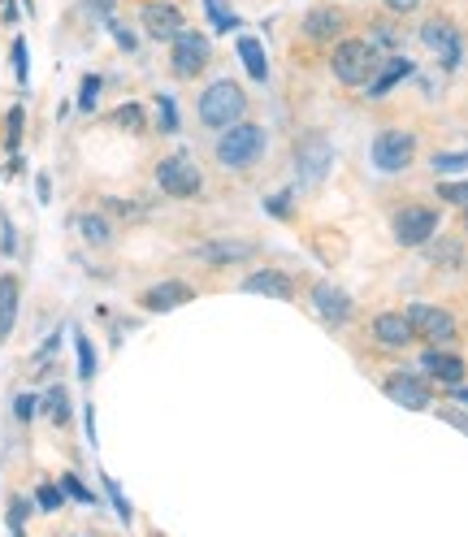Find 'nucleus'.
<instances>
[{
	"instance_id": "1",
	"label": "nucleus",
	"mask_w": 468,
	"mask_h": 537,
	"mask_svg": "<svg viewBox=\"0 0 468 537\" xmlns=\"http://www.w3.org/2000/svg\"><path fill=\"white\" fill-rule=\"evenodd\" d=\"M265 130L260 126H252V122H234V126H226L217 135V165L221 169H234V174H243V169H252L260 156H265Z\"/></svg>"
},
{
	"instance_id": "2",
	"label": "nucleus",
	"mask_w": 468,
	"mask_h": 537,
	"mask_svg": "<svg viewBox=\"0 0 468 537\" xmlns=\"http://www.w3.org/2000/svg\"><path fill=\"white\" fill-rule=\"evenodd\" d=\"M247 113V91L234 78H217L213 87L200 96V122L208 130H226Z\"/></svg>"
},
{
	"instance_id": "3",
	"label": "nucleus",
	"mask_w": 468,
	"mask_h": 537,
	"mask_svg": "<svg viewBox=\"0 0 468 537\" xmlns=\"http://www.w3.org/2000/svg\"><path fill=\"white\" fill-rule=\"evenodd\" d=\"M330 70L338 83L347 87H364L377 70V48L369 39H338L334 44V57H330Z\"/></svg>"
},
{
	"instance_id": "4",
	"label": "nucleus",
	"mask_w": 468,
	"mask_h": 537,
	"mask_svg": "<svg viewBox=\"0 0 468 537\" xmlns=\"http://www.w3.org/2000/svg\"><path fill=\"white\" fill-rule=\"evenodd\" d=\"M156 187H161L169 200H195V195L204 191V174L195 169L191 156H165L161 165H156Z\"/></svg>"
},
{
	"instance_id": "5",
	"label": "nucleus",
	"mask_w": 468,
	"mask_h": 537,
	"mask_svg": "<svg viewBox=\"0 0 468 537\" xmlns=\"http://www.w3.org/2000/svg\"><path fill=\"white\" fill-rule=\"evenodd\" d=\"M169 70H174L178 78H195V74H204L208 70V61H213V44H208V35H200V31H182L169 39Z\"/></svg>"
},
{
	"instance_id": "6",
	"label": "nucleus",
	"mask_w": 468,
	"mask_h": 537,
	"mask_svg": "<svg viewBox=\"0 0 468 537\" xmlns=\"http://www.w3.org/2000/svg\"><path fill=\"white\" fill-rule=\"evenodd\" d=\"M373 169L377 174H403L416 156V135L412 130H382L373 139Z\"/></svg>"
},
{
	"instance_id": "7",
	"label": "nucleus",
	"mask_w": 468,
	"mask_h": 537,
	"mask_svg": "<svg viewBox=\"0 0 468 537\" xmlns=\"http://www.w3.org/2000/svg\"><path fill=\"white\" fill-rule=\"evenodd\" d=\"M438 234V208L408 204L395 213V243L399 247H425Z\"/></svg>"
},
{
	"instance_id": "8",
	"label": "nucleus",
	"mask_w": 468,
	"mask_h": 537,
	"mask_svg": "<svg viewBox=\"0 0 468 537\" xmlns=\"http://www.w3.org/2000/svg\"><path fill=\"white\" fill-rule=\"evenodd\" d=\"M256 256H260V243H252V239H213V243L191 247V260H200L208 269L243 265V260H256Z\"/></svg>"
},
{
	"instance_id": "9",
	"label": "nucleus",
	"mask_w": 468,
	"mask_h": 537,
	"mask_svg": "<svg viewBox=\"0 0 468 537\" xmlns=\"http://www.w3.org/2000/svg\"><path fill=\"white\" fill-rule=\"evenodd\" d=\"M330 161H334V148L321 135H308V139L295 143V174L304 178V182H325V174H330Z\"/></svg>"
},
{
	"instance_id": "10",
	"label": "nucleus",
	"mask_w": 468,
	"mask_h": 537,
	"mask_svg": "<svg viewBox=\"0 0 468 537\" xmlns=\"http://www.w3.org/2000/svg\"><path fill=\"white\" fill-rule=\"evenodd\" d=\"M421 44L434 52V57L442 61V65H460V57H464V44H460V31L447 22V18H429L425 26H421Z\"/></svg>"
},
{
	"instance_id": "11",
	"label": "nucleus",
	"mask_w": 468,
	"mask_h": 537,
	"mask_svg": "<svg viewBox=\"0 0 468 537\" xmlns=\"http://www.w3.org/2000/svg\"><path fill=\"white\" fill-rule=\"evenodd\" d=\"M403 317L412 321V330L429 338V343H451L455 338V317L451 312H442V308H429V304H412Z\"/></svg>"
},
{
	"instance_id": "12",
	"label": "nucleus",
	"mask_w": 468,
	"mask_h": 537,
	"mask_svg": "<svg viewBox=\"0 0 468 537\" xmlns=\"http://www.w3.org/2000/svg\"><path fill=\"white\" fill-rule=\"evenodd\" d=\"M382 390H386V399H390V403H399V408H408V412H425L429 403H434V395H429V386L421 382V377H412V373H395V377H386Z\"/></svg>"
},
{
	"instance_id": "13",
	"label": "nucleus",
	"mask_w": 468,
	"mask_h": 537,
	"mask_svg": "<svg viewBox=\"0 0 468 537\" xmlns=\"http://www.w3.org/2000/svg\"><path fill=\"white\" fill-rule=\"evenodd\" d=\"M343 9H334V5H312L304 13V22H299V31H304L308 39H317V44H334L338 35H343Z\"/></svg>"
},
{
	"instance_id": "14",
	"label": "nucleus",
	"mask_w": 468,
	"mask_h": 537,
	"mask_svg": "<svg viewBox=\"0 0 468 537\" xmlns=\"http://www.w3.org/2000/svg\"><path fill=\"white\" fill-rule=\"evenodd\" d=\"M139 22L152 39H174L182 31V13L169 5V0H148V5H139Z\"/></svg>"
},
{
	"instance_id": "15",
	"label": "nucleus",
	"mask_w": 468,
	"mask_h": 537,
	"mask_svg": "<svg viewBox=\"0 0 468 537\" xmlns=\"http://www.w3.org/2000/svg\"><path fill=\"white\" fill-rule=\"evenodd\" d=\"M191 299H195V291H191L187 282L169 278V282L148 286V291L139 295V304H143V312H174V308H182V304H191Z\"/></svg>"
},
{
	"instance_id": "16",
	"label": "nucleus",
	"mask_w": 468,
	"mask_h": 537,
	"mask_svg": "<svg viewBox=\"0 0 468 537\" xmlns=\"http://www.w3.org/2000/svg\"><path fill=\"white\" fill-rule=\"evenodd\" d=\"M312 308H317V317L330 321V325H347L351 321V299H347V291H338L334 282L312 286Z\"/></svg>"
},
{
	"instance_id": "17",
	"label": "nucleus",
	"mask_w": 468,
	"mask_h": 537,
	"mask_svg": "<svg viewBox=\"0 0 468 537\" xmlns=\"http://www.w3.org/2000/svg\"><path fill=\"white\" fill-rule=\"evenodd\" d=\"M243 291L247 295H265V299H282V304H291L295 299V282L286 278L282 269H256L243 278Z\"/></svg>"
},
{
	"instance_id": "18",
	"label": "nucleus",
	"mask_w": 468,
	"mask_h": 537,
	"mask_svg": "<svg viewBox=\"0 0 468 537\" xmlns=\"http://www.w3.org/2000/svg\"><path fill=\"white\" fill-rule=\"evenodd\" d=\"M373 338L382 347H395L399 351V347L412 343L416 330H412V321L403 317V312H377V317H373Z\"/></svg>"
},
{
	"instance_id": "19",
	"label": "nucleus",
	"mask_w": 468,
	"mask_h": 537,
	"mask_svg": "<svg viewBox=\"0 0 468 537\" xmlns=\"http://www.w3.org/2000/svg\"><path fill=\"white\" fill-rule=\"evenodd\" d=\"M421 369L429 377H438V382H447V386H460L464 382V360L460 356H447V351H425L421 356Z\"/></svg>"
},
{
	"instance_id": "20",
	"label": "nucleus",
	"mask_w": 468,
	"mask_h": 537,
	"mask_svg": "<svg viewBox=\"0 0 468 537\" xmlns=\"http://www.w3.org/2000/svg\"><path fill=\"white\" fill-rule=\"evenodd\" d=\"M18 295H22L18 278L5 273V278H0V343L13 334V321H18Z\"/></svg>"
},
{
	"instance_id": "21",
	"label": "nucleus",
	"mask_w": 468,
	"mask_h": 537,
	"mask_svg": "<svg viewBox=\"0 0 468 537\" xmlns=\"http://www.w3.org/2000/svg\"><path fill=\"white\" fill-rule=\"evenodd\" d=\"M74 226H78V234H83V243H91V247H109L113 243V221L100 217V213H78Z\"/></svg>"
},
{
	"instance_id": "22",
	"label": "nucleus",
	"mask_w": 468,
	"mask_h": 537,
	"mask_svg": "<svg viewBox=\"0 0 468 537\" xmlns=\"http://www.w3.org/2000/svg\"><path fill=\"white\" fill-rule=\"evenodd\" d=\"M239 57L247 65V74H252V83H265V78H269V61H265V44H260L256 35L239 39Z\"/></svg>"
},
{
	"instance_id": "23",
	"label": "nucleus",
	"mask_w": 468,
	"mask_h": 537,
	"mask_svg": "<svg viewBox=\"0 0 468 537\" xmlns=\"http://www.w3.org/2000/svg\"><path fill=\"white\" fill-rule=\"evenodd\" d=\"M429 243H434V239H429ZM429 260H434L438 269H464L468 265L464 243H455V239H438L434 247H429Z\"/></svg>"
},
{
	"instance_id": "24",
	"label": "nucleus",
	"mask_w": 468,
	"mask_h": 537,
	"mask_svg": "<svg viewBox=\"0 0 468 537\" xmlns=\"http://www.w3.org/2000/svg\"><path fill=\"white\" fill-rule=\"evenodd\" d=\"M39 408H44V416L52 425H70V390L65 386H52L44 399H39Z\"/></svg>"
},
{
	"instance_id": "25",
	"label": "nucleus",
	"mask_w": 468,
	"mask_h": 537,
	"mask_svg": "<svg viewBox=\"0 0 468 537\" xmlns=\"http://www.w3.org/2000/svg\"><path fill=\"white\" fill-rule=\"evenodd\" d=\"M408 74H412V65L395 57V61H390V65H386V74H382V78H373V83H369V96H373V100H382V96H386V91H390V87H395V83H399V78H408Z\"/></svg>"
},
{
	"instance_id": "26",
	"label": "nucleus",
	"mask_w": 468,
	"mask_h": 537,
	"mask_svg": "<svg viewBox=\"0 0 468 537\" xmlns=\"http://www.w3.org/2000/svg\"><path fill=\"white\" fill-rule=\"evenodd\" d=\"M113 126L130 130V135H139V130H148V113L139 109V104H122V109H113Z\"/></svg>"
},
{
	"instance_id": "27",
	"label": "nucleus",
	"mask_w": 468,
	"mask_h": 537,
	"mask_svg": "<svg viewBox=\"0 0 468 537\" xmlns=\"http://www.w3.org/2000/svg\"><path fill=\"white\" fill-rule=\"evenodd\" d=\"M204 13H208V22H213L217 31H234V26H239V13H234L226 0H204Z\"/></svg>"
},
{
	"instance_id": "28",
	"label": "nucleus",
	"mask_w": 468,
	"mask_h": 537,
	"mask_svg": "<svg viewBox=\"0 0 468 537\" xmlns=\"http://www.w3.org/2000/svg\"><path fill=\"white\" fill-rule=\"evenodd\" d=\"M31 512H35V503L22 499V494H13L9 499V533H22L26 520H31Z\"/></svg>"
},
{
	"instance_id": "29",
	"label": "nucleus",
	"mask_w": 468,
	"mask_h": 537,
	"mask_svg": "<svg viewBox=\"0 0 468 537\" xmlns=\"http://www.w3.org/2000/svg\"><path fill=\"white\" fill-rule=\"evenodd\" d=\"M61 507H65V490L61 486H39L35 490V512H61Z\"/></svg>"
},
{
	"instance_id": "30",
	"label": "nucleus",
	"mask_w": 468,
	"mask_h": 537,
	"mask_svg": "<svg viewBox=\"0 0 468 537\" xmlns=\"http://www.w3.org/2000/svg\"><path fill=\"white\" fill-rule=\"evenodd\" d=\"M74 347H78V377H87V382H91V377H96V351H91V343L83 334L74 338Z\"/></svg>"
},
{
	"instance_id": "31",
	"label": "nucleus",
	"mask_w": 468,
	"mask_h": 537,
	"mask_svg": "<svg viewBox=\"0 0 468 537\" xmlns=\"http://www.w3.org/2000/svg\"><path fill=\"white\" fill-rule=\"evenodd\" d=\"M429 165H434L438 174H460V169H468V152H438Z\"/></svg>"
},
{
	"instance_id": "32",
	"label": "nucleus",
	"mask_w": 468,
	"mask_h": 537,
	"mask_svg": "<svg viewBox=\"0 0 468 537\" xmlns=\"http://www.w3.org/2000/svg\"><path fill=\"white\" fill-rule=\"evenodd\" d=\"M104 208H109V213H117V217H143V213H148L143 204L122 200V195H104Z\"/></svg>"
},
{
	"instance_id": "33",
	"label": "nucleus",
	"mask_w": 468,
	"mask_h": 537,
	"mask_svg": "<svg viewBox=\"0 0 468 537\" xmlns=\"http://www.w3.org/2000/svg\"><path fill=\"white\" fill-rule=\"evenodd\" d=\"M156 122H161L165 135H174V130H178V109H174V100H169V96L156 100Z\"/></svg>"
},
{
	"instance_id": "34",
	"label": "nucleus",
	"mask_w": 468,
	"mask_h": 537,
	"mask_svg": "<svg viewBox=\"0 0 468 537\" xmlns=\"http://www.w3.org/2000/svg\"><path fill=\"white\" fill-rule=\"evenodd\" d=\"M61 490H65V494H74V499H78V503L96 507V494H91V490L83 486V481H78V477H70V473H65V477H61Z\"/></svg>"
},
{
	"instance_id": "35",
	"label": "nucleus",
	"mask_w": 468,
	"mask_h": 537,
	"mask_svg": "<svg viewBox=\"0 0 468 537\" xmlns=\"http://www.w3.org/2000/svg\"><path fill=\"white\" fill-rule=\"evenodd\" d=\"M96 96H100V78L87 74V78H83V96H78V109L91 113V109H96Z\"/></svg>"
},
{
	"instance_id": "36",
	"label": "nucleus",
	"mask_w": 468,
	"mask_h": 537,
	"mask_svg": "<svg viewBox=\"0 0 468 537\" xmlns=\"http://www.w3.org/2000/svg\"><path fill=\"white\" fill-rule=\"evenodd\" d=\"M438 195H442V200H447V204H468V182H442V187H438Z\"/></svg>"
},
{
	"instance_id": "37",
	"label": "nucleus",
	"mask_w": 468,
	"mask_h": 537,
	"mask_svg": "<svg viewBox=\"0 0 468 537\" xmlns=\"http://www.w3.org/2000/svg\"><path fill=\"white\" fill-rule=\"evenodd\" d=\"M104 26H109V35L117 39V48L135 52V35H130V31H126V26H122V22H117V18H113V13H109V18H104Z\"/></svg>"
},
{
	"instance_id": "38",
	"label": "nucleus",
	"mask_w": 468,
	"mask_h": 537,
	"mask_svg": "<svg viewBox=\"0 0 468 537\" xmlns=\"http://www.w3.org/2000/svg\"><path fill=\"white\" fill-rule=\"evenodd\" d=\"M22 109H9V117H5V143L9 148H18V139H22Z\"/></svg>"
},
{
	"instance_id": "39",
	"label": "nucleus",
	"mask_w": 468,
	"mask_h": 537,
	"mask_svg": "<svg viewBox=\"0 0 468 537\" xmlns=\"http://www.w3.org/2000/svg\"><path fill=\"white\" fill-rule=\"evenodd\" d=\"M104 490H109V499H113V507H117V516H122L126 525H130V503H126V494L113 486V477H104Z\"/></svg>"
},
{
	"instance_id": "40",
	"label": "nucleus",
	"mask_w": 468,
	"mask_h": 537,
	"mask_svg": "<svg viewBox=\"0 0 468 537\" xmlns=\"http://www.w3.org/2000/svg\"><path fill=\"white\" fill-rule=\"evenodd\" d=\"M35 395H18V399H13V416H18V421H31V416H35Z\"/></svg>"
},
{
	"instance_id": "41",
	"label": "nucleus",
	"mask_w": 468,
	"mask_h": 537,
	"mask_svg": "<svg viewBox=\"0 0 468 537\" xmlns=\"http://www.w3.org/2000/svg\"><path fill=\"white\" fill-rule=\"evenodd\" d=\"M13 70H18V83L26 87V39L13 44Z\"/></svg>"
},
{
	"instance_id": "42",
	"label": "nucleus",
	"mask_w": 468,
	"mask_h": 537,
	"mask_svg": "<svg viewBox=\"0 0 468 537\" xmlns=\"http://www.w3.org/2000/svg\"><path fill=\"white\" fill-rule=\"evenodd\" d=\"M382 5H386L390 13H399V18H403V13H416V9H421V0H382Z\"/></svg>"
},
{
	"instance_id": "43",
	"label": "nucleus",
	"mask_w": 468,
	"mask_h": 537,
	"mask_svg": "<svg viewBox=\"0 0 468 537\" xmlns=\"http://www.w3.org/2000/svg\"><path fill=\"white\" fill-rule=\"evenodd\" d=\"M438 416H442V421H451L455 429H464V434H468V412H455V408H442Z\"/></svg>"
},
{
	"instance_id": "44",
	"label": "nucleus",
	"mask_w": 468,
	"mask_h": 537,
	"mask_svg": "<svg viewBox=\"0 0 468 537\" xmlns=\"http://www.w3.org/2000/svg\"><path fill=\"white\" fill-rule=\"evenodd\" d=\"M87 9L96 13V18H109V13H113V0H87Z\"/></svg>"
},
{
	"instance_id": "45",
	"label": "nucleus",
	"mask_w": 468,
	"mask_h": 537,
	"mask_svg": "<svg viewBox=\"0 0 468 537\" xmlns=\"http://www.w3.org/2000/svg\"><path fill=\"white\" fill-rule=\"evenodd\" d=\"M455 399H460V403H468V390H460V395H455Z\"/></svg>"
},
{
	"instance_id": "46",
	"label": "nucleus",
	"mask_w": 468,
	"mask_h": 537,
	"mask_svg": "<svg viewBox=\"0 0 468 537\" xmlns=\"http://www.w3.org/2000/svg\"><path fill=\"white\" fill-rule=\"evenodd\" d=\"M464 230H468V204H464Z\"/></svg>"
}]
</instances>
